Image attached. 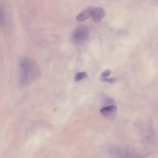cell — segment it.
Instances as JSON below:
<instances>
[{
    "instance_id": "obj_6",
    "label": "cell",
    "mask_w": 158,
    "mask_h": 158,
    "mask_svg": "<svg viewBox=\"0 0 158 158\" xmlns=\"http://www.w3.org/2000/svg\"><path fill=\"white\" fill-rule=\"evenodd\" d=\"M86 73L85 72H81L77 73L76 75L75 80L77 81H78L83 79L88 78Z\"/></svg>"
},
{
    "instance_id": "obj_7",
    "label": "cell",
    "mask_w": 158,
    "mask_h": 158,
    "mask_svg": "<svg viewBox=\"0 0 158 158\" xmlns=\"http://www.w3.org/2000/svg\"><path fill=\"white\" fill-rule=\"evenodd\" d=\"M101 81L104 82H108L110 83H113L116 81L117 79L115 78H108L101 77L100 78Z\"/></svg>"
},
{
    "instance_id": "obj_1",
    "label": "cell",
    "mask_w": 158,
    "mask_h": 158,
    "mask_svg": "<svg viewBox=\"0 0 158 158\" xmlns=\"http://www.w3.org/2000/svg\"><path fill=\"white\" fill-rule=\"evenodd\" d=\"M19 79L20 85H26L35 82L40 77L39 65L34 59L22 57L18 62Z\"/></svg>"
},
{
    "instance_id": "obj_3",
    "label": "cell",
    "mask_w": 158,
    "mask_h": 158,
    "mask_svg": "<svg viewBox=\"0 0 158 158\" xmlns=\"http://www.w3.org/2000/svg\"><path fill=\"white\" fill-rule=\"evenodd\" d=\"M117 108L114 106L105 107L102 108L100 112L105 117L112 119L114 118L116 114Z\"/></svg>"
},
{
    "instance_id": "obj_2",
    "label": "cell",
    "mask_w": 158,
    "mask_h": 158,
    "mask_svg": "<svg viewBox=\"0 0 158 158\" xmlns=\"http://www.w3.org/2000/svg\"><path fill=\"white\" fill-rule=\"evenodd\" d=\"M89 35L87 28L84 26H81L75 30L73 35V38L75 41L81 43L86 40Z\"/></svg>"
},
{
    "instance_id": "obj_5",
    "label": "cell",
    "mask_w": 158,
    "mask_h": 158,
    "mask_svg": "<svg viewBox=\"0 0 158 158\" xmlns=\"http://www.w3.org/2000/svg\"><path fill=\"white\" fill-rule=\"evenodd\" d=\"M93 8L89 7L80 13L77 16L76 19L80 22L84 21L91 17Z\"/></svg>"
},
{
    "instance_id": "obj_4",
    "label": "cell",
    "mask_w": 158,
    "mask_h": 158,
    "mask_svg": "<svg viewBox=\"0 0 158 158\" xmlns=\"http://www.w3.org/2000/svg\"><path fill=\"white\" fill-rule=\"evenodd\" d=\"M105 12L102 7H98L93 8L91 15L93 21L97 23L99 22L104 17Z\"/></svg>"
},
{
    "instance_id": "obj_8",
    "label": "cell",
    "mask_w": 158,
    "mask_h": 158,
    "mask_svg": "<svg viewBox=\"0 0 158 158\" xmlns=\"http://www.w3.org/2000/svg\"><path fill=\"white\" fill-rule=\"evenodd\" d=\"M111 71L109 70H106L102 72L101 74L102 77H106L108 76L110 74Z\"/></svg>"
}]
</instances>
